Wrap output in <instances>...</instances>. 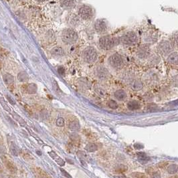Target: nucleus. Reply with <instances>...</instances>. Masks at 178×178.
<instances>
[{
	"mask_svg": "<svg viewBox=\"0 0 178 178\" xmlns=\"http://www.w3.org/2000/svg\"><path fill=\"white\" fill-rule=\"evenodd\" d=\"M175 50H178V31L172 32L168 37Z\"/></svg>",
	"mask_w": 178,
	"mask_h": 178,
	"instance_id": "21",
	"label": "nucleus"
},
{
	"mask_svg": "<svg viewBox=\"0 0 178 178\" xmlns=\"http://www.w3.org/2000/svg\"><path fill=\"white\" fill-rule=\"evenodd\" d=\"M82 58L86 64H94L99 58V50L93 46H88L83 50Z\"/></svg>",
	"mask_w": 178,
	"mask_h": 178,
	"instance_id": "7",
	"label": "nucleus"
},
{
	"mask_svg": "<svg viewBox=\"0 0 178 178\" xmlns=\"http://www.w3.org/2000/svg\"><path fill=\"white\" fill-rule=\"evenodd\" d=\"M60 5L64 9H70L75 6L74 0H60Z\"/></svg>",
	"mask_w": 178,
	"mask_h": 178,
	"instance_id": "24",
	"label": "nucleus"
},
{
	"mask_svg": "<svg viewBox=\"0 0 178 178\" xmlns=\"http://www.w3.org/2000/svg\"><path fill=\"white\" fill-rule=\"evenodd\" d=\"M127 106L130 111H137L141 109V105L139 101L137 100H131L127 103Z\"/></svg>",
	"mask_w": 178,
	"mask_h": 178,
	"instance_id": "18",
	"label": "nucleus"
},
{
	"mask_svg": "<svg viewBox=\"0 0 178 178\" xmlns=\"http://www.w3.org/2000/svg\"><path fill=\"white\" fill-rule=\"evenodd\" d=\"M40 116H41V118L43 120H46L48 118V112L46 110L44 109L41 111V113H40Z\"/></svg>",
	"mask_w": 178,
	"mask_h": 178,
	"instance_id": "43",
	"label": "nucleus"
},
{
	"mask_svg": "<svg viewBox=\"0 0 178 178\" xmlns=\"http://www.w3.org/2000/svg\"><path fill=\"white\" fill-rule=\"evenodd\" d=\"M56 125L59 127H62L65 125L64 119L62 117H58L57 121H56Z\"/></svg>",
	"mask_w": 178,
	"mask_h": 178,
	"instance_id": "42",
	"label": "nucleus"
},
{
	"mask_svg": "<svg viewBox=\"0 0 178 178\" xmlns=\"http://www.w3.org/2000/svg\"><path fill=\"white\" fill-rule=\"evenodd\" d=\"M113 96L115 100L118 101H125L128 98V94H127V91L123 89H119L115 90L113 93Z\"/></svg>",
	"mask_w": 178,
	"mask_h": 178,
	"instance_id": "16",
	"label": "nucleus"
},
{
	"mask_svg": "<svg viewBox=\"0 0 178 178\" xmlns=\"http://www.w3.org/2000/svg\"><path fill=\"white\" fill-rule=\"evenodd\" d=\"M12 116H13V119L15 120V121H18V123L21 125H22V126H24L25 124H26V123H25V121H24V119L22 118V117H21V116H20L18 114H17L16 113H15V112H13L12 113Z\"/></svg>",
	"mask_w": 178,
	"mask_h": 178,
	"instance_id": "35",
	"label": "nucleus"
},
{
	"mask_svg": "<svg viewBox=\"0 0 178 178\" xmlns=\"http://www.w3.org/2000/svg\"><path fill=\"white\" fill-rule=\"evenodd\" d=\"M98 149H99L98 145L94 143H90L86 145L85 147V150L89 153L95 152Z\"/></svg>",
	"mask_w": 178,
	"mask_h": 178,
	"instance_id": "32",
	"label": "nucleus"
},
{
	"mask_svg": "<svg viewBox=\"0 0 178 178\" xmlns=\"http://www.w3.org/2000/svg\"><path fill=\"white\" fill-rule=\"evenodd\" d=\"M50 54L55 57H62L65 55V51L62 48L56 46L50 50Z\"/></svg>",
	"mask_w": 178,
	"mask_h": 178,
	"instance_id": "20",
	"label": "nucleus"
},
{
	"mask_svg": "<svg viewBox=\"0 0 178 178\" xmlns=\"http://www.w3.org/2000/svg\"><path fill=\"white\" fill-rule=\"evenodd\" d=\"M170 178H178V176H177V175H174V176L171 177Z\"/></svg>",
	"mask_w": 178,
	"mask_h": 178,
	"instance_id": "52",
	"label": "nucleus"
},
{
	"mask_svg": "<svg viewBox=\"0 0 178 178\" xmlns=\"http://www.w3.org/2000/svg\"><path fill=\"white\" fill-rule=\"evenodd\" d=\"M164 59L161 56L155 52V50L150 57L147 58V60L143 63V66L146 68H157L159 66H161Z\"/></svg>",
	"mask_w": 178,
	"mask_h": 178,
	"instance_id": "13",
	"label": "nucleus"
},
{
	"mask_svg": "<svg viewBox=\"0 0 178 178\" xmlns=\"http://www.w3.org/2000/svg\"><path fill=\"white\" fill-rule=\"evenodd\" d=\"M80 19H81L79 18L78 15L73 14V15H71V16H70L68 22H69V24L73 25V26H76V25H78L80 24Z\"/></svg>",
	"mask_w": 178,
	"mask_h": 178,
	"instance_id": "30",
	"label": "nucleus"
},
{
	"mask_svg": "<svg viewBox=\"0 0 178 178\" xmlns=\"http://www.w3.org/2000/svg\"><path fill=\"white\" fill-rule=\"evenodd\" d=\"M34 173L35 178H50L46 173L39 167L35 168L34 170Z\"/></svg>",
	"mask_w": 178,
	"mask_h": 178,
	"instance_id": "25",
	"label": "nucleus"
},
{
	"mask_svg": "<svg viewBox=\"0 0 178 178\" xmlns=\"http://www.w3.org/2000/svg\"><path fill=\"white\" fill-rule=\"evenodd\" d=\"M134 147H135V149H140L141 148H143V146L141 145V144L137 143V144H135V145H134Z\"/></svg>",
	"mask_w": 178,
	"mask_h": 178,
	"instance_id": "48",
	"label": "nucleus"
},
{
	"mask_svg": "<svg viewBox=\"0 0 178 178\" xmlns=\"http://www.w3.org/2000/svg\"><path fill=\"white\" fill-rule=\"evenodd\" d=\"M3 80L4 83L8 87H13L14 84V77L13 76L9 73H6L3 76Z\"/></svg>",
	"mask_w": 178,
	"mask_h": 178,
	"instance_id": "19",
	"label": "nucleus"
},
{
	"mask_svg": "<svg viewBox=\"0 0 178 178\" xmlns=\"http://www.w3.org/2000/svg\"><path fill=\"white\" fill-rule=\"evenodd\" d=\"M70 139L71 141H72L73 143L75 145H78L80 142V137L79 135L75 133V132H74V133H73L72 134H70Z\"/></svg>",
	"mask_w": 178,
	"mask_h": 178,
	"instance_id": "34",
	"label": "nucleus"
},
{
	"mask_svg": "<svg viewBox=\"0 0 178 178\" xmlns=\"http://www.w3.org/2000/svg\"><path fill=\"white\" fill-rule=\"evenodd\" d=\"M131 178H147V175L141 172H133L131 174Z\"/></svg>",
	"mask_w": 178,
	"mask_h": 178,
	"instance_id": "41",
	"label": "nucleus"
},
{
	"mask_svg": "<svg viewBox=\"0 0 178 178\" xmlns=\"http://www.w3.org/2000/svg\"><path fill=\"white\" fill-rule=\"evenodd\" d=\"M167 171L170 174L175 175L178 171V165L176 164H171L168 165L167 168Z\"/></svg>",
	"mask_w": 178,
	"mask_h": 178,
	"instance_id": "33",
	"label": "nucleus"
},
{
	"mask_svg": "<svg viewBox=\"0 0 178 178\" xmlns=\"http://www.w3.org/2000/svg\"><path fill=\"white\" fill-rule=\"evenodd\" d=\"M2 160L3 161L4 165H6V168L11 172L12 174H16L17 172V167L16 165L13 164V162L11 160L6 158V157H5L4 159H2Z\"/></svg>",
	"mask_w": 178,
	"mask_h": 178,
	"instance_id": "17",
	"label": "nucleus"
},
{
	"mask_svg": "<svg viewBox=\"0 0 178 178\" xmlns=\"http://www.w3.org/2000/svg\"><path fill=\"white\" fill-rule=\"evenodd\" d=\"M50 156L52 157V158L57 163V164L60 165V166H64L65 164V161L61 158L60 156H58L54 151H50L49 152Z\"/></svg>",
	"mask_w": 178,
	"mask_h": 178,
	"instance_id": "26",
	"label": "nucleus"
},
{
	"mask_svg": "<svg viewBox=\"0 0 178 178\" xmlns=\"http://www.w3.org/2000/svg\"><path fill=\"white\" fill-rule=\"evenodd\" d=\"M6 97H7V99L9 101V103L12 105H15V104H16V101L14 100V99L11 96H9V95H6Z\"/></svg>",
	"mask_w": 178,
	"mask_h": 178,
	"instance_id": "45",
	"label": "nucleus"
},
{
	"mask_svg": "<svg viewBox=\"0 0 178 178\" xmlns=\"http://www.w3.org/2000/svg\"><path fill=\"white\" fill-rule=\"evenodd\" d=\"M9 149H10V152H11V154L13 155L16 156V157L19 156V155L20 154L19 149V147H18V145L15 143H13V142H12V143H11Z\"/></svg>",
	"mask_w": 178,
	"mask_h": 178,
	"instance_id": "31",
	"label": "nucleus"
},
{
	"mask_svg": "<svg viewBox=\"0 0 178 178\" xmlns=\"http://www.w3.org/2000/svg\"><path fill=\"white\" fill-rule=\"evenodd\" d=\"M78 16L84 21H90L94 18L95 11L92 6L87 4H84L79 8Z\"/></svg>",
	"mask_w": 178,
	"mask_h": 178,
	"instance_id": "12",
	"label": "nucleus"
},
{
	"mask_svg": "<svg viewBox=\"0 0 178 178\" xmlns=\"http://www.w3.org/2000/svg\"><path fill=\"white\" fill-rule=\"evenodd\" d=\"M137 157H138L139 159L141 161H147L150 160L149 157L147 156L143 152H138L137 154Z\"/></svg>",
	"mask_w": 178,
	"mask_h": 178,
	"instance_id": "38",
	"label": "nucleus"
},
{
	"mask_svg": "<svg viewBox=\"0 0 178 178\" xmlns=\"http://www.w3.org/2000/svg\"><path fill=\"white\" fill-rule=\"evenodd\" d=\"M94 74L96 78L100 81H106L111 77V71L105 64L96 65L94 69Z\"/></svg>",
	"mask_w": 178,
	"mask_h": 178,
	"instance_id": "11",
	"label": "nucleus"
},
{
	"mask_svg": "<svg viewBox=\"0 0 178 178\" xmlns=\"http://www.w3.org/2000/svg\"><path fill=\"white\" fill-rule=\"evenodd\" d=\"M62 42L67 45H73L77 42L78 40V34L73 28L64 29L61 35Z\"/></svg>",
	"mask_w": 178,
	"mask_h": 178,
	"instance_id": "10",
	"label": "nucleus"
},
{
	"mask_svg": "<svg viewBox=\"0 0 178 178\" xmlns=\"http://www.w3.org/2000/svg\"><path fill=\"white\" fill-rule=\"evenodd\" d=\"M173 70V74H170V80L172 84L178 85V69L171 68Z\"/></svg>",
	"mask_w": 178,
	"mask_h": 178,
	"instance_id": "28",
	"label": "nucleus"
},
{
	"mask_svg": "<svg viewBox=\"0 0 178 178\" xmlns=\"http://www.w3.org/2000/svg\"><path fill=\"white\" fill-rule=\"evenodd\" d=\"M111 29V25L109 21L105 18L96 19L93 24L94 32L100 35L110 34Z\"/></svg>",
	"mask_w": 178,
	"mask_h": 178,
	"instance_id": "9",
	"label": "nucleus"
},
{
	"mask_svg": "<svg viewBox=\"0 0 178 178\" xmlns=\"http://www.w3.org/2000/svg\"><path fill=\"white\" fill-rule=\"evenodd\" d=\"M68 128L70 131L73 132L78 131L80 129V125L79 121L77 120H74L70 121L68 124Z\"/></svg>",
	"mask_w": 178,
	"mask_h": 178,
	"instance_id": "27",
	"label": "nucleus"
},
{
	"mask_svg": "<svg viewBox=\"0 0 178 178\" xmlns=\"http://www.w3.org/2000/svg\"><path fill=\"white\" fill-rule=\"evenodd\" d=\"M0 104L2 106V107L5 111H6L8 113H11V109L9 108V106L6 103V102L5 101L4 99L2 97H0Z\"/></svg>",
	"mask_w": 178,
	"mask_h": 178,
	"instance_id": "40",
	"label": "nucleus"
},
{
	"mask_svg": "<svg viewBox=\"0 0 178 178\" xmlns=\"http://www.w3.org/2000/svg\"><path fill=\"white\" fill-rule=\"evenodd\" d=\"M18 80L21 83H26L29 80V75L25 71H21L18 74Z\"/></svg>",
	"mask_w": 178,
	"mask_h": 178,
	"instance_id": "29",
	"label": "nucleus"
},
{
	"mask_svg": "<svg viewBox=\"0 0 178 178\" xmlns=\"http://www.w3.org/2000/svg\"><path fill=\"white\" fill-rule=\"evenodd\" d=\"M140 33L141 43L155 46L160 40V32L154 25H145L141 28Z\"/></svg>",
	"mask_w": 178,
	"mask_h": 178,
	"instance_id": "4",
	"label": "nucleus"
},
{
	"mask_svg": "<svg viewBox=\"0 0 178 178\" xmlns=\"http://www.w3.org/2000/svg\"><path fill=\"white\" fill-rule=\"evenodd\" d=\"M97 46L100 51L106 53H109L116 50V48L119 47L118 32L100 35L97 41Z\"/></svg>",
	"mask_w": 178,
	"mask_h": 178,
	"instance_id": "3",
	"label": "nucleus"
},
{
	"mask_svg": "<svg viewBox=\"0 0 178 178\" xmlns=\"http://www.w3.org/2000/svg\"><path fill=\"white\" fill-rule=\"evenodd\" d=\"M105 65L112 73L119 74L129 65V59L124 52L115 50L106 56Z\"/></svg>",
	"mask_w": 178,
	"mask_h": 178,
	"instance_id": "1",
	"label": "nucleus"
},
{
	"mask_svg": "<svg viewBox=\"0 0 178 178\" xmlns=\"http://www.w3.org/2000/svg\"><path fill=\"white\" fill-rule=\"evenodd\" d=\"M164 62L170 68L178 69V50L173 51L164 59Z\"/></svg>",
	"mask_w": 178,
	"mask_h": 178,
	"instance_id": "14",
	"label": "nucleus"
},
{
	"mask_svg": "<svg viewBox=\"0 0 178 178\" xmlns=\"http://www.w3.org/2000/svg\"><path fill=\"white\" fill-rule=\"evenodd\" d=\"M107 105H108L110 109H111L115 110V109H117L119 108L118 103H117V102H116V100H114V99H110L108 101Z\"/></svg>",
	"mask_w": 178,
	"mask_h": 178,
	"instance_id": "37",
	"label": "nucleus"
},
{
	"mask_svg": "<svg viewBox=\"0 0 178 178\" xmlns=\"http://www.w3.org/2000/svg\"><path fill=\"white\" fill-rule=\"evenodd\" d=\"M35 1H37L38 2H43L46 1V0H35Z\"/></svg>",
	"mask_w": 178,
	"mask_h": 178,
	"instance_id": "51",
	"label": "nucleus"
},
{
	"mask_svg": "<svg viewBox=\"0 0 178 178\" xmlns=\"http://www.w3.org/2000/svg\"><path fill=\"white\" fill-rule=\"evenodd\" d=\"M147 171L150 175L151 178H161V175L158 171H155L154 169L149 168L147 170Z\"/></svg>",
	"mask_w": 178,
	"mask_h": 178,
	"instance_id": "36",
	"label": "nucleus"
},
{
	"mask_svg": "<svg viewBox=\"0 0 178 178\" xmlns=\"http://www.w3.org/2000/svg\"><path fill=\"white\" fill-rule=\"evenodd\" d=\"M58 73L61 74V75H64V68L63 67H60L58 69Z\"/></svg>",
	"mask_w": 178,
	"mask_h": 178,
	"instance_id": "47",
	"label": "nucleus"
},
{
	"mask_svg": "<svg viewBox=\"0 0 178 178\" xmlns=\"http://www.w3.org/2000/svg\"><path fill=\"white\" fill-rule=\"evenodd\" d=\"M94 90L96 94H97L100 96H102V97H104V96H105L106 94V89L103 87V86H101L99 84H94Z\"/></svg>",
	"mask_w": 178,
	"mask_h": 178,
	"instance_id": "23",
	"label": "nucleus"
},
{
	"mask_svg": "<svg viewBox=\"0 0 178 178\" xmlns=\"http://www.w3.org/2000/svg\"><path fill=\"white\" fill-rule=\"evenodd\" d=\"M2 61L0 60V70H2Z\"/></svg>",
	"mask_w": 178,
	"mask_h": 178,
	"instance_id": "50",
	"label": "nucleus"
},
{
	"mask_svg": "<svg viewBox=\"0 0 178 178\" xmlns=\"http://www.w3.org/2000/svg\"><path fill=\"white\" fill-rule=\"evenodd\" d=\"M119 46L125 50H133L141 43L139 31L135 29H126L118 32Z\"/></svg>",
	"mask_w": 178,
	"mask_h": 178,
	"instance_id": "2",
	"label": "nucleus"
},
{
	"mask_svg": "<svg viewBox=\"0 0 178 178\" xmlns=\"http://www.w3.org/2000/svg\"><path fill=\"white\" fill-rule=\"evenodd\" d=\"M154 50V46L151 45L140 43L138 46L132 50L133 58L135 60L136 62L143 64V63L147 60L150 55Z\"/></svg>",
	"mask_w": 178,
	"mask_h": 178,
	"instance_id": "5",
	"label": "nucleus"
},
{
	"mask_svg": "<svg viewBox=\"0 0 178 178\" xmlns=\"http://www.w3.org/2000/svg\"><path fill=\"white\" fill-rule=\"evenodd\" d=\"M143 82L149 85H156L161 80V74L157 68H146L143 75Z\"/></svg>",
	"mask_w": 178,
	"mask_h": 178,
	"instance_id": "8",
	"label": "nucleus"
},
{
	"mask_svg": "<svg viewBox=\"0 0 178 178\" xmlns=\"http://www.w3.org/2000/svg\"><path fill=\"white\" fill-rule=\"evenodd\" d=\"M154 50L161 56L163 59L166 58L173 51L175 50L168 38L160 39L159 41L154 46Z\"/></svg>",
	"mask_w": 178,
	"mask_h": 178,
	"instance_id": "6",
	"label": "nucleus"
},
{
	"mask_svg": "<svg viewBox=\"0 0 178 178\" xmlns=\"http://www.w3.org/2000/svg\"><path fill=\"white\" fill-rule=\"evenodd\" d=\"M129 84L131 89L133 91H135V92H139V91L142 90L143 89L145 86L143 80L139 77L132 80Z\"/></svg>",
	"mask_w": 178,
	"mask_h": 178,
	"instance_id": "15",
	"label": "nucleus"
},
{
	"mask_svg": "<svg viewBox=\"0 0 178 178\" xmlns=\"http://www.w3.org/2000/svg\"><path fill=\"white\" fill-rule=\"evenodd\" d=\"M60 171H61V172H62V174L64 177H67V178H72V177H71V175H70L68 174V173L67 171H66V170H64L61 168V169H60Z\"/></svg>",
	"mask_w": 178,
	"mask_h": 178,
	"instance_id": "46",
	"label": "nucleus"
},
{
	"mask_svg": "<svg viewBox=\"0 0 178 178\" xmlns=\"http://www.w3.org/2000/svg\"><path fill=\"white\" fill-rule=\"evenodd\" d=\"M115 178H126L125 177L122 176V175H116V176H115Z\"/></svg>",
	"mask_w": 178,
	"mask_h": 178,
	"instance_id": "49",
	"label": "nucleus"
},
{
	"mask_svg": "<svg viewBox=\"0 0 178 178\" xmlns=\"http://www.w3.org/2000/svg\"><path fill=\"white\" fill-rule=\"evenodd\" d=\"M25 92L30 94H34L37 93L38 86L34 83H30L25 85Z\"/></svg>",
	"mask_w": 178,
	"mask_h": 178,
	"instance_id": "22",
	"label": "nucleus"
},
{
	"mask_svg": "<svg viewBox=\"0 0 178 178\" xmlns=\"http://www.w3.org/2000/svg\"><path fill=\"white\" fill-rule=\"evenodd\" d=\"M128 170V167H127L125 165H119L116 167L115 169V172L116 174H123V173L126 172Z\"/></svg>",
	"mask_w": 178,
	"mask_h": 178,
	"instance_id": "39",
	"label": "nucleus"
},
{
	"mask_svg": "<svg viewBox=\"0 0 178 178\" xmlns=\"http://www.w3.org/2000/svg\"><path fill=\"white\" fill-rule=\"evenodd\" d=\"M167 165H168V162L167 161H161L158 164L159 168H165Z\"/></svg>",
	"mask_w": 178,
	"mask_h": 178,
	"instance_id": "44",
	"label": "nucleus"
}]
</instances>
